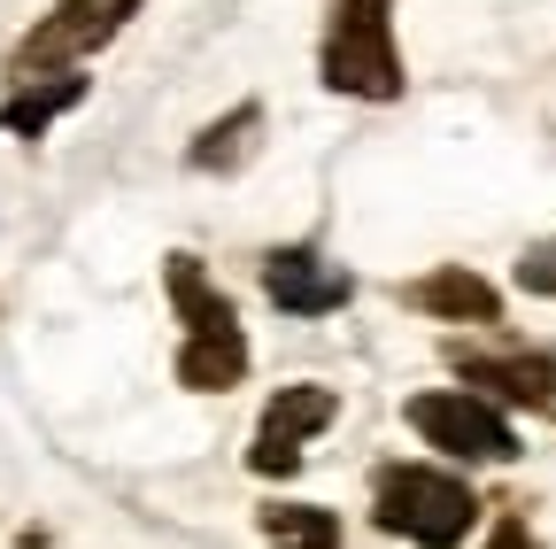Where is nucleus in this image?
<instances>
[{"label":"nucleus","instance_id":"1","mask_svg":"<svg viewBox=\"0 0 556 549\" xmlns=\"http://www.w3.org/2000/svg\"><path fill=\"white\" fill-rule=\"evenodd\" d=\"M163 279H170V302H178V317H186L178 387H193V395H225V387H240V372H248V333H240L232 295L208 279L193 255H170Z\"/></svg>","mask_w":556,"mask_h":549},{"label":"nucleus","instance_id":"2","mask_svg":"<svg viewBox=\"0 0 556 549\" xmlns=\"http://www.w3.org/2000/svg\"><path fill=\"white\" fill-rule=\"evenodd\" d=\"M371 503H379L371 519L387 534L417 541V549H456L479 526V496L464 488L456 472H441V464H379Z\"/></svg>","mask_w":556,"mask_h":549},{"label":"nucleus","instance_id":"3","mask_svg":"<svg viewBox=\"0 0 556 549\" xmlns=\"http://www.w3.org/2000/svg\"><path fill=\"white\" fill-rule=\"evenodd\" d=\"M394 0H332L325 24V86L348 101H394L402 93V54L387 32Z\"/></svg>","mask_w":556,"mask_h":549},{"label":"nucleus","instance_id":"4","mask_svg":"<svg viewBox=\"0 0 556 549\" xmlns=\"http://www.w3.org/2000/svg\"><path fill=\"white\" fill-rule=\"evenodd\" d=\"M139 16V0H54V9L24 32V47H16V71L31 78V71H70L78 54H93V47H109L124 24Z\"/></svg>","mask_w":556,"mask_h":549},{"label":"nucleus","instance_id":"5","mask_svg":"<svg viewBox=\"0 0 556 549\" xmlns=\"http://www.w3.org/2000/svg\"><path fill=\"white\" fill-rule=\"evenodd\" d=\"M409 426L426 434L433 449L464 457V464H510V457H518L510 419H503L486 395H417V402H409Z\"/></svg>","mask_w":556,"mask_h":549},{"label":"nucleus","instance_id":"6","mask_svg":"<svg viewBox=\"0 0 556 549\" xmlns=\"http://www.w3.org/2000/svg\"><path fill=\"white\" fill-rule=\"evenodd\" d=\"M332 419H340V395H332V387H309V379H302V387H278L270 410H263V426H255L248 464H255L263 479L302 472V441H317Z\"/></svg>","mask_w":556,"mask_h":549},{"label":"nucleus","instance_id":"7","mask_svg":"<svg viewBox=\"0 0 556 549\" xmlns=\"http://www.w3.org/2000/svg\"><path fill=\"white\" fill-rule=\"evenodd\" d=\"M263 295L287 317H332V310H348L356 279H348L340 263H325L317 248H270L263 255Z\"/></svg>","mask_w":556,"mask_h":549},{"label":"nucleus","instance_id":"8","mask_svg":"<svg viewBox=\"0 0 556 549\" xmlns=\"http://www.w3.org/2000/svg\"><path fill=\"white\" fill-rule=\"evenodd\" d=\"M456 372L503 402H526V410H548L556 402V357L548 349H510V357H456Z\"/></svg>","mask_w":556,"mask_h":549},{"label":"nucleus","instance_id":"9","mask_svg":"<svg viewBox=\"0 0 556 549\" xmlns=\"http://www.w3.org/2000/svg\"><path fill=\"white\" fill-rule=\"evenodd\" d=\"M409 302H417V310H433L441 325H495V317H503V295L486 287L479 271H464V263H441L433 279H417Z\"/></svg>","mask_w":556,"mask_h":549},{"label":"nucleus","instance_id":"10","mask_svg":"<svg viewBox=\"0 0 556 549\" xmlns=\"http://www.w3.org/2000/svg\"><path fill=\"white\" fill-rule=\"evenodd\" d=\"M86 101V78L78 71H54L39 86H16L9 101H0V132H16V140H39V132L62 116V109H78Z\"/></svg>","mask_w":556,"mask_h":549},{"label":"nucleus","instance_id":"11","mask_svg":"<svg viewBox=\"0 0 556 549\" xmlns=\"http://www.w3.org/2000/svg\"><path fill=\"white\" fill-rule=\"evenodd\" d=\"M255 140H263V109H255V101H240L232 116H217V124H208L201 140L186 148V171H240Z\"/></svg>","mask_w":556,"mask_h":549},{"label":"nucleus","instance_id":"12","mask_svg":"<svg viewBox=\"0 0 556 549\" xmlns=\"http://www.w3.org/2000/svg\"><path fill=\"white\" fill-rule=\"evenodd\" d=\"M255 526L270 549H340V519L325 503H270Z\"/></svg>","mask_w":556,"mask_h":549},{"label":"nucleus","instance_id":"13","mask_svg":"<svg viewBox=\"0 0 556 549\" xmlns=\"http://www.w3.org/2000/svg\"><path fill=\"white\" fill-rule=\"evenodd\" d=\"M518 287L526 295H556V240H541V248L518 255Z\"/></svg>","mask_w":556,"mask_h":549},{"label":"nucleus","instance_id":"14","mask_svg":"<svg viewBox=\"0 0 556 549\" xmlns=\"http://www.w3.org/2000/svg\"><path fill=\"white\" fill-rule=\"evenodd\" d=\"M495 549H533V541H526V526H518V519H510V526H503V534H495Z\"/></svg>","mask_w":556,"mask_h":549}]
</instances>
